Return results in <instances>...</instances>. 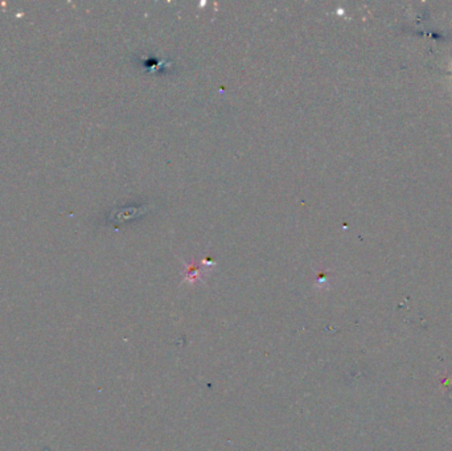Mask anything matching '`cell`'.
Segmentation results:
<instances>
[{
  "label": "cell",
  "mask_w": 452,
  "mask_h": 451,
  "mask_svg": "<svg viewBox=\"0 0 452 451\" xmlns=\"http://www.w3.org/2000/svg\"><path fill=\"white\" fill-rule=\"evenodd\" d=\"M143 211H146L144 207H138V208H126V209H122L119 211L121 213H118V216L122 215V218L119 221H127V220H132L134 217H138L143 213Z\"/></svg>",
  "instance_id": "cell-1"
}]
</instances>
